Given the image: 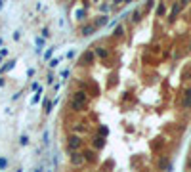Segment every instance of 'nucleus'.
<instances>
[{"label":"nucleus","mask_w":191,"mask_h":172,"mask_svg":"<svg viewBox=\"0 0 191 172\" xmlns=\"http://www.w3.org/2000/svg\"><path fill=\"white\" fill-rule=\"evenodd\" d=\"M86 103H88V94L84 90L73 92V96H71V107H73V111H84Z\"/></svg>","instance_id":"1"},{"label":"nucleus","mask_w":191,"mask_h":172,"mask_svg":"<svg viewBox=\"0 0 191 172\" xmlns=\"http://www.w3.org/2000/svg\"><path fill=\"white\" fill-rule=\"evenodd\" d=\"M82 145V140H80V136H69V140H67V149L71 151V153H75V151H78V147Z\"/></svg>","instance_id":"2"},{"label":"nucleus","mask_w":191,"mask_h":172,"mask_svg":"<svg viewBox=\"0 0 191 172\" xmlns=\"http://www.w3.org/2000/svg\"><path fill=\"white\" fill-rule=\"evenodd\" d=\"M69 161H71L73 166H82V164H84V155H82L80 151H75V153H71Z\"/></svg>","instance_id":"3"},{"label":"nucleus","mask_w":191,"mask_h":172,"mask_svg":"<svg viewBox=\"0 0 191 172\" xmlns=\"http://www.w3.org/2000/svg\"><path fill=\"white\" fill-rule=\"evenodd\" d=\"M14 65H15V59H10V61H8L6 65H2V67H0V75H4V73H8L10 69H14Z\"/></svg>","instance_id":"4"},{"label":"nucleus","mask_w":191,"mask_h":172,"mask_svg":"<svg viewBox=\"0 0 191 172\" xmlns=\"http://www.w3.org/2000/svg\"><path fill=\"white\" fill-rule=\"evenodd\" d=\"M35 44H37V52L40 54V52H42V48L46 46V40L42 38V36H37V38H35Z\"/></svg>","instance_id":"5"},{"label":"nucleus","mask_w":191,"mask_h":172,"mask_svg":"<svg viewBox=\"0 0 191 172\" xmlns=\"http://www.w3.org/2000/svg\"><path fill=\"white\" fill-rule=\"evenodd\" d=\"M90 61H92V52L90 54L84 52V54H82V59H80V65H90Z\"/></svg>","instance_id":"6"},{"label":"nucleus","mask_w":191,"mask_h":172,"mask_svg":"<svg viewBox=\"0 0 191 172\" xmlns=\"http://www.w3.org/2000/svg\"><path fill=\"white\" fill-rule=\"evenodd\" d=\"M107 21H109L107 15H101V17H98V21H96L94 25H96V29H100V27H103V25H107Z\"/></svg>","instance_id":"7"},{"label":"nucleus","mask_w":191,"mask_h":172,"mask_svg":"<svg viewBox=\"0 0 191 172\" xmlns=\"http://www.w3.org/2000/svg\"><path fill=\"white\" fill-rule=\"evenodd\" d=\"M94 31H96V25H88V27L82 29V35H84V36H90Z\"/></svg>","instance_id":"8"},{"label":"nucleus","mask_w":191,"mask_h":172,"mask_svg":"<svg viewBox=\"0 0 191 172\" xmlns=\"http://www.w3.org/2000/svg\"><path fill=\"white\" fill-rule=\"evenodd\" d=\"M40 98H42V88H40V90L37 92V94H35V98L31 100V103H33V105H37L38 101H40Z\"/></svg>","instance_id":"9"},{"label":"nucleus","mask_w":191,"mask_h":172,"mask_svg":"<svg viewBox=\"0 0 191 172\" xmlns=\"http://www.w3.org/2000/svg\"><path fill=\"white\" fill-rule=\"evenodd\" d=\"M122 33H124V31H122V25H117V27H115V31H113V35H115V36H122Z\"/></svg>","instance_id":"10"},{"label":"nucleus","mask_w":191,"mask_h":172,"mask_svg":"<svg viewBox=\"0 0 191 172\" xmlns=\"http://www.w3.org/2000/svg\"><path fill=\"white\" fill-rule=\"evenodd\" d=\"M59 61H61V58H52V59H50V67H52V69H54V67H57V65H59Z\"/></svg>","instance_id":"11"},{"label":"nucleus","mask_w":191,"mask_h":172,"mask_svg":"<svg viewBox=\"0 0 191 172\" xmlns=\"http://www.w3.org/2000/svg\"><path fill=\"white\" fill-rule=\"evenodd\" d=\"M96 54L100 55V58H107V50H103V48H98V50H96Z\"/></svg>","instance_id":"12"},{"label":"nucleus","mask_w":191,"mask_h":172,"mask_svg":"<svg viewBox=\"0 0 191 172\" xmlns=\"http://www.w3.org/2000/svg\"><path fill=\"white\" fill-rule=\"evenodd\" d=\"M19 144H21V145H27L29 144V136H27V134H23V136L19 138Z\"/></svg>","instance_id":"13"},{"label":"nucleus","mask_w":191,"mask_h":172,"mask_svg":"<svg viewBox=\"0 0 191 172\" xmlns=\"http://www.w3.org/2000/svg\"><path fill=\"white\" fill-rule=\"evenodd\" d=\"M8 166V159H4V157H0V170H4V168Z\"/></svg>","instance_id":"14"},{"label":"nucleus","mask_w":191,"mask_h":172,"mask_svg":"<svg viewBox=\"0 0 191 172\" xmlns=\"http://www.w3.org/2000/svg\"><path fill=\"white\" fill-rule=\"evenodd\" d=\"M52 54H54V48H48L44 52V59H52Z\"/></svg>","instance_id":"15"},{"label":"nucleus","mask_w":191,"mask_h":172,"mask_svg":"<svg viewBox=\"0 0 191 172\" xmlns=\"http://www.w3.org/2000/svg\"><path fill=\"white\" fill-rule=\"evenodd\" d=\"M48 36H50V31H48V27H44V29H42V38L46 40Z\"/></svg>","instance_id":"16"},{"label":"nucleus","mask_w":191,"mask_h":172,"mask_svg":"<svg viewBox=\"0 0 191 172\" xmlns=\"http://www.w3.org/2000/svg\"><path fill=\"white\" fill-rule=\"evenodd\" d=\"M75 55H77V52H75V50H69L67 52V59H73Z\"/></svg>","instance_id":"17"},{"label":"nucleus","mask_w":191,"mask_h":172,"mask_svg":"<svg viewBox=\"0 0 191 172\" xmlns=\"http://www.w3.org/2000/svg\"><path fill=\"white\" fill-rule=\"evenodd\" d=\"M78 19H84V17H86V12H84V10H78Z\"/></svg>","instance_id":"18"},{"label":"nucleus","mask_w":191,"mask_h":172,"mask_svg":"<svg viewBox=\"0 0 191 172\" xmlns=\"http://www.w3.org/2000/svg\"><path fill=\"white\" fill-rule=\"evenodd\" d=\"M48 138H50V134H48V130H46V132H44V144H46V145H48V141H50Z\"/></svg>","instance_id":"19"},{"label":"nucleus","mask_w":191,"mask_h":172,"mask_svg":"<svg viewBox=\"0 0 191 172\" xmlns=\"http://www.w3.org/2000/svg\"><path fill=\"white\" fill-rule=\"evenodd\" d=\"M100 134H103V136H107V128H105V126H100Z\"/></svg>","instance_id":"20"},{"label":"nucleus","mask_w":191,"mask_h":172,"mask_svg":"<svg viewBox=\"0 0 191 172\" xmlns=\"http://www.w3.org/2000/svg\"><path fill=\"white\" fill-rule=\"evenodd\" d=\"M35 172H42V168H37V170H35Z\"/></svg>","instance_id":"21"},{"label":"nucleus","mask_w":191,"mask_h":172,"mask_svg":"<svg viewBox=\"0 0 191 172\" xmlns=\"http://www.w3.org/2000/svg\"><path fill=\"white\" fill-rule=\"evenodd\" d=\"M0 63H2V55H0Z\"/></svg>","instance_id":"22"},{"label":"nucleus","mask_w":191,"mask_h":172,"mask_svg":"<svg viewBox=\"0 0 191 172\" xmlns=\"http://www.w3.org/2000/svg\"><path fill=\"white\" fill-rule=\"evenodd\" d=\"M88 172H94V170H88Z\"/></svg>","instance_id":"23"},{"label":"nucleus","mask_w":191,"mask_h":172,"mask_svg":"<svg viewBox=\"0 0 191 172\" xmlns=\"http://www.w3.org/2000/svg\"><path fill=\"white\" fill-rule=\"evenodd\" d=\"M143 172H149V170H143Z\"/></svg>","instance_id":"24"}]
</instances>
